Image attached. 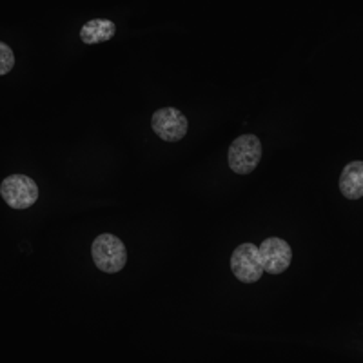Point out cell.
<instances>
[{"label": "cell", "instance_id": "1", "mask_svg": "<svg viewBox=\"0 0 363 363\" xmlns=\"http://www.w3.org/2000/svg\"><path fill=\"white\" fill-rule=\"evenodd\" d=\"M91 258L95 262L96 269L108 272V274H115V272L122 271L128 264V249L118 236L104 233L93 240Z\"/></svg>", "mask_w": 363, "mask_h": 363}, {"label": "cell", "instance_id": "2", "mask_svg": "<svg viewBox=\"0 0 363 363\" xmlns=\"http://www.w3.org/2000/svg\"><path fill=\"white\" fill-rule=\"evenodd\" d=\"M262 160V142L256 135H240L227 151L229 167L236 174H251Z\"/></svg>", "mask_w": 363, "mask_h": 363}, {"label": "cell", "instance_id": "3", "mask_svg": "<svg viewBox=\"0 0 363 363\" xmlns=\"http://www.w3.org/2000/svg\"><path fill=\"white\" fill-rule=\"evenodd\" d=\"M0 194L11 209L24 211L37 203L40 193H38V186L33 178H29L28 174H11L2 180Z\"/></svg>", "mask_w": 363, "mask_h": 363}, {"label": "cell", "instance_id": "4", "mask_svg": "<svg viewBox=\"0 0 363 363\" xmlns=\"http://www.w3.org/2000/svg\"><path fill=\"white\" fill-rule=\"evenodd\" d=\"M231 271L242 284H255L264 274L258 245L245 242L240 244L231 255Z\"/></svg>", "mask_w": 363, "mask_h": 363}, {"label": "cell", "instance_id": "5", "mask_svg": "<svg viewBox=\"0 0 363 363\" xmlns=\"http://www.w3.org/2000/svg\"><path fill=\"white\" fill-rule=\"evenodd\" d=\"M151 129L164 142H180L187 135V116L177 108H160L151 116Z\"/></svg>", "mask_w": 363, "mask_h": 363}, {"label": "cell", "instance_id": "6", "mask_svg": "<svg viewBox=\"0 0 363 363\" xmlns=\"http://www.w3.org/2000/svg\"><path fill=\"white\" fill-rule=\"evenodd\" d=\"M258 252H260L264 272H269V274H281L289 269L291 262H293V249L285 240L278 238V236L265 238L258 245Z\"/></svg>", "mask_w": 363, "mask_h": 363}, {"label": "cell", "instance_id": "7", "mask_svg": "<svg viewBox=\"0 0 363 363\" xmlns=\"http://www.w3.org/2000/svg\"><path fill=\"white\" fill-rule=\"evenodd\" d=\"M340 193L347 200H359L363 196V162L354 160L343 167L340 174Z\"/></svg>", "mask_w": 363, "mask_h": 363}, {"label": "cell", "instance_id": "8", "mask_svg": "<svg viewBox=\"0 0 363 363\" xmlns=\"http://www.w3.org/2000/svg\"><path fill=\"white\" fill-rule=\"evenodd\" d=\"M116 26L109 18H91L80 29V40L87 45L102 44L115 37Z\"/></svg>", "mask_w": 363, "mask_h": 363}, {"label": "cell", "instance_id": "9", "mask_svg": "<svg viewBox=\"0 0 363 363\" xmlns=\"http://www.w3.org/2000/svg\"><path fill=\"white\" fill-rule=\"evenodd\" d=\"M15 67V55L6 42H0V74L6 77Z\"/></svg>", "mask_w": 363, "mask_h": 363}]
</instances>
